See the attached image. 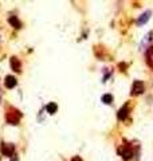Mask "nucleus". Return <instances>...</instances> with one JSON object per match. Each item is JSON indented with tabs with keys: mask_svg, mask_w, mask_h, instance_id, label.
I'll return each instance as SVG.
<instances>
[{
	"mask_svg": "<svg viewBox=\"0 0 153 161\" xmlns=\"http://www.w3.org/2000/svg\"><path fill=\"white\" fill-rule=\"evenodd\" d=\"M20 117H22L20 111L14 110V113H8V114H7V121H8L10 124H12V125H16V124L19 122Z\"/></svg>",
	"mask_w": 153,
	"mask_h": 161,
	"instance_id": "f257e3e1",
	"label": "nucleus"
},
{
	"mask_svg": "<svg viewBox=\"0 0 153 161\" xmlns=\"http://www.w3.org/2000/svg\"><path fill=\"white\" fill-rule=\"evenodd\" d=\"M144 82H141V80H136L134 83H133V87H132V94L133 95H138L144 91Z\"/></svg>",
	"mask_w": 153,
	"mask_h": 161,
	"instance_id": "f03ea898",
	"label": "nucleus"
},
{
	"mask_svg": "<svg viewBox=\"0 0 153 161\" xmlns=\"http://www.w3.org/2000/svg\"><path fill=\"white\" fill-rule=\"evenodd\" d=\"M120 154L122 156L124 160H130L132 156H133V150H132V148L129 146V145H125L122 149H120Z\"/></svg>",
	"mask_w": 153,
	"mask_h": 161,
	"instance_id": "7ed1b4c3",
	"label": "nucleus"
},
{
	"mask_svg": "<svg viewBox=\"0 0 153 161\" xmlns=\"http://www.w3.org/2000/svg\"><path fill=\"white\" fill-rule=\"evenodd\" d=\"M2 152L4 156H12L15 152V146L12 144H3L2 145Z\"/></svg>",
	"mask_w": 153,
	"mask_h": 161,
	"instance_id": "20e7f679",
	"label": "nucleus"
},
{
	"mask_svg": "<svg viewBox=\"0 0 153 161\" xmlns=\"http://www.w3.org/2000/svg\"><path fill=\"white\" fill-rule=\"evenodd\" d=\"M16 79H15V76H12V75H8L6 76V80H4V85H6V87L7 89H14L16 86Z\"/></svg>",
	"mask_w": 153,
	"mask_h": 161,
	"instance_id": "39448f33",
	"label": "nucleus"
},
{
	"mask_svg": "<svg viewBox=\"0 0 153 161\" xmlns=\"http://www.w3.org/2000/svg\"><path fill=\"white\" fill-rule=\"evenodd\" d=\"M146 63L149 64V67L153 68V47H149L146 51Z\"/></svg>",
	"mask_w": 153,
	"mask_h": 161,
	"instance_id": "423d86ee",
	"label": "nucleus"
},
{
	"mask_svg": "<svg viewBox=\"0 0 153 161\" xmlns=\"http://www.w3.org/2000/svg\"><path fill=\"white\" fill-rule=\"evenodd\" d=\"M149 18H151V12H149V11H148V12H144V14L138 18V20H137V23H138L140 26H142V24H145V23L148 22Z\"/></svg>",
	"mask_w": 153,
	"mask_h": 161,
	"instance_id": "0eeeda50",
	"label": "nucleus"
},
{
	"mask_svg": "<svg viewBox=\"0 0 153 161\" xmlns=\"http://www.w3.org/2000/svg\"><path fill=\"white\" fill-rule=\"evenodd\" d=\"M46 110H47L48 114H55L56 110H58V106H56V103L50 102V103H48L47 106H46Z\"/></svg>",
	"mask_w": 153,
	"mask_h": 161,
	"instance_id": "6e6552de",
	"label": "nucleus"
},
{
	"mask_svg": "<svg viewBox=\"0 0 153 161\" xmlns=\"http://www.w3.org/2000/svg\"><path fill=\"white\" fill-rule=\"evenodd\" d=\"M128 113H129V107H128V106H124V107L118 111V118H120L121 121H124V120L128 117Z\"/></svg>",
	"mask_w": 153,
	"mask_h": 161,
	"instance_id": "1a4fd4ad",
	"label": "nucleus"
},
{
	"mask_svg": "<svg viewBox=\"0 0 153 161\" xmlns=\"http://www.w3.org/2000/svg\"><path fill=\"white\" fill-rule=\"evenodd\" d=\"M11 67L14 71H20V62L16 58H11Z\"/></svg>",
	"mask_w": 153,
	"mask_h": 161,
	"instance_id": "9d476101",
	"label": "nucleus"
},
{
	"mask_svg": "<svg viewBox=\"0 0 153 161\" xmlns=\"http://www.w3.org/2000/svg\"><path fill=\"white\" fill-rule=\"evenodd\" d=\"M8 22H10L15 28H20V27H22V23H20L19 20H18V18H15V16H11V18L8 19Z\"/></svg>",
	"mask_w": 153,
	"mask_h": 161,
	"instance_id": "9b49d317",
	"label": "nucleus"
},
{
	"mask_svg": "<svg viewBox=\"0 0 153 161\" xmlns=\"http://www.w3.org/2000/svg\"><path fill=\"white\" fill-rule=\"evenodd\" d=\"M102 102L103 103H111V101H113V97H111V94H105V95H102Z\"/></svg>",
	"mask_w": 153,
	"mask_h": 161,
	"instance_id": "f8f14e48",
	"label": "nucleus"
},
{
	"mask_svg": "<svg viewBox=\"0 0 153 161\" xmlns=\"http://www.w3.org/2000/svg\"><path fill=\"white\" fill-rule=\"evenodd\" d=\"M71 161H83L81 157H78V156H75V157H72V160Z\"/></svg>",
	"mask_w": 153,
	"mask_h": 161,
	"instance_id": "ddd939ff",
	"label": "nucleus"
}]
</instances>
